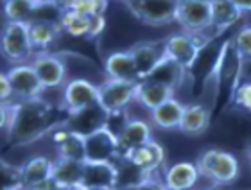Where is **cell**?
Segmentation results:
<instances>
[{
    "mask_svg": "<svg viewBox=\"0 0 251 190\" xmlns=\"http://www.w3.org/2000/svg\"><path fill=\"white\" fill-rule=\"evenodd\" d=\"M124 2H129V0H124Z\"/></svg>",
    "mask_w": 251,
    "mask_h": 190,
    "instance_id": "43",
    "label": "cell"
},
{
    "mask_svg": "<svg viewBox=\"0 0 251 190\" xmlns=\"http://www.w3.org/2000/svg\"><path fill=\"white\" fill-rule=\"evenodd\" d=\"M86 162H113L119 156V138L110 127H100L84 137Z\"/></svg>",
    "mask_w": 251,
    "mask_h": 190,
    "instance_id": "9",
    "label": "cell"
},
{
    "mask_svg": "<svg viewBox=\"0 0 251 190\" xmlns=\"http://www.w3.org/2000/svg\"><path fill=\"white\" fill-rule=\"evenodd\" d=\"M31 65L34 67V70H36L38 77L42 81V85L45 86V90L61 86L63 83H65L67 67H65V63H63L58 56L42 52L32 59Z\"/></svg>",
    "mask_w": 251,
    "mask_h": 190,
    "instance_id": "13",
    "label": "cell"
},
{
    "mask_svg": "<svg viewBox=\"0 0 251 190\" xmlns=\"http://www.w3.org/2000/svg\"><path fill=\"white\" fill-rule=\"evenodd\" d=\"M126 5L146 25L160 27L176 22L178 0H129Z\"/></svg>",
    "mask_w": 251,
    "mask_h": 190,
    "instance_id": "4",
    "label": "cell"
},
{
    "mask_svg": "<svg viewBox=\"0 0 251 190\" xmlns=\"http://www.w3.org/2000/svg\"><path fill=\"white\" fill-rule=\"evenodd\" d=\"M176 22L190 34L212 29V0H178Z\"/></svg>",
    "mask_w": 251,
    "mask_h": 190,
    "instance_id": "5",
    "label": "cell"
},
{
    "mask_svg": "<svg viewBox=\"0 0 251 190\" xmlns=\"http://www.w3.org/2000/svg\"><path fill=\"white\" fill-rule=\"evenodd\" d=\"M185 106L178 99H169L158 108L151 110V120L158 129H178Z\"/></svg>",
    "mask_w": 251,
    "mask_h": 190,
    "instance_id": "24",
    "label": "cell"
},
{
    "mask_svg": "<svg viewBox=\"0 0 251 190\" xmlns=\"http://www.w3.org/2000/svg\"><path fill=\"white\" fill-rule=\"evenodd\" d=\"M233 102L241 110L251 113V83H242L237 86L235 94H233Z\"/></svg>",
    "mask_w": 251,
    "mask_h": 190,
    "instance_id": "33",
    "label": "cell"
},
{
    "mask_svg": "<svg viewBox=\"0 0 251 190\" xmlns=\"http://www.w3.org/2000/svg\"><path fill=\"white\" fill-rule=\"evenodd\" d=\"M233 4L242 11V13H246V11H251V0H231Z\"/></svg>",
    "mask_w": 251,
    "mask_h": 190,
    "instance_id": "38",
    "label": "cell"
},
{
    "mask_svg": "<svg viewBox=\"0 0 251 190\" xmlns=\"http://www.w3.org/2000/svg\"><path fill=\"white\" fill-rule=\"evenodd\" d=\"M136 81L108 79L99 85V102L110 113L124 111L126 106L136 99Z\"/></svg>",
    "mask_w": 251,
    "mask_h": 190,
    "instance_id": "8",
    "label": "cell"
},
{
    "mask_svg": "<svg viewBox=\"0 0 251 190\" xmlns=\"http://www.w3.org/2000/svg\"><path fill=\"white\" fill-rule=\"evenodd\" d=\"M117 138H119V154L127 156L136 147L152 140L151 127L144 120H126L124 126L117 131Z\"/></svg>",
    "mask_w": 251,
    "mask_h": 190,
    "instance_id": "15",
    "label": "cell"
},
{
    "mask_svg": "<svg viewBox=\"0 0 251 190\" xmlns=\"http://www.w3.org/2000/svg\"><path fill=\"white\" fill-rule=\"evenodd\" d=\"M2 180H4V190H24V172H22V167L2 162Z\"/></svg>",
    "mask_w": 251,
    "mask_h": 190,
    "instance_id": "30",
    "label": "cell"
},
{
    "mask_svg": "<svg viewBox=\"0 0 251 190\" xmlns=\"http://www.w3.org/2000/svg\"><path fill=\"white\" fill-rule=\"evenodd\" d=\"M133 54L136 65V72H138V79L144 81L154 72L158 65L162 63L167 52H165V43H154V42H144L136 43L129 48Z\"/></svg>",
    "mask_w": 251,
    "mask_h": 190,
    "instance_id": "12",
    "label": "cell"
},
{
    "mask_svg": "<svg viewBox=\"0 0 251 190\" xmlns=\"http://www.w3.org/2000/svg\"><path fill=\"white\" fill-rule=\"evenodd\" d=\"M61 25L52 22H29V32L34 48L50 47L61 34Z\"/></svg>",
    "mask_w": 251,
    "mask_h": 190,
    "instance_id": "26",
    "label": "cell"
},
{
    "mask_svg": "<svg viewBox=\"0 0 251 190\" xmlns=\"http://www.w3.org/2000/svg\"><path fill=\"white\" fill-rule=\"evenodd\" d=\"M248 160H250V164H251V143H250V147H248Z\"/></svg>",
    "mask_w": 251,
    "mask_h": 190,
    "instance_id": "42",
    "label": "cell"
},
{
    "mask_svg": "<svg viewBox=\"0 0 251 190\" xmlns=\"http://www.w3.org/2000/svg\"><path fill=\"white\" fill-rule=\"evenodd\" d=\"M110 111L106 110L104 106L97 102V104L90 106V108H84V110L77 111V113H72V115L67 117L65 120V126L72 131L79 133V135H90V133L97 131L100 127H106L108 122H110Z\"/></svg>",
    "mask_w": 251,
    "mask_h": 190,
    "instance_id": "11",
    "label": "cell"
},
{
    "mask_svg": "<svg viewBox=\"0 0 251 190\" xmlns=\"http://www.w3.org/2000/svg\"><path fill=\"white\" fill-rule=\"evenodd\" d=\"M61 29L74 38H88L90 34V18L79 15L72 9H65L61 16Z\"/></svg>",
    "mask_w": 251,
    "mask_h": 190,
    "instance_id": "28",
    "label": "cell"
},
{
    "mask_svg": "<svg viewBox=\"0 0 251 190\" xmlns=\"http://www.w3.org/2000/svg\"><path fill=\"white\" fill-rule=\"evenodd\" d=\"M65 124L58 120L56 110L45 102L42 97L31 100H20L16 102V115L7 138L15 145H25V143L36 142L47 133H52L58 126Z\"/></svg>",
    "mask_w": 251,
    "mask_h": 190,
    "instance_id": "1",
    "label": "cell"
},
{
    "mask_svg": "<svg viewBox=\"0 0 251 190\" xmlns=\"http://www.w3.org/2000/svg\"><path fill=\"white\" fill-rule=\"evenodd\" d=\"M52 142L58 147V156L63 158H72L79 162H86V145L84 137L79 133L68 129L65 124L58 126L52 131Z\"/></svg>",
    "mask_w": 251,
    "mask_h": 190,
    "instance_id": "14",
    "label": "cell"
},
{
    "mask_svg": "<svg viewBox=\"0 0 251 190\" xmlns=\"http://www.w3.org/2000/svg\"><path fill=\"white\" fill-rule=\"evenodd\" d=\"M104 69H106V74H108V79L136 81V83H140L131 50H122V52L110 54L104 63Z\"/></svg>",
    "mask_w": 251,
    "mask_h": 190,
    "instance_id": "20",
    "label": "cell"
},
{
    "mask_svg": "<svg viewBox=\"0 0 251 190\" xmlns=\"http://www.w3.org/2000/svg\"><path fill=\"white\" fill-rule=\"evenodd\" d=\"M204 190H225V189H221L219 185H215V187H210V189H204Z\"/></svg>",
    "mask_w": 251,
    "mask_h": 190,
    "instance_id": "41",
    "label": "cell"
},
{
    "mask_svg": "<svg viewBox=\"0 0 251 190\" xmlns=\"http://www.w3.org/2000/svg\"><path fill=\"white\" fill-rule=\"evenodd\" d=\"M242 11L231 0H212V29L223 32L241 20Z\"/></svg>",
    "mask_w": 251,
    "mask_h": 190,
    "instance_id": "25",
    "label": "cell"
},
{
    "mask_svg": "<svg viewBox=\"0 0 251 190\" xmlns=\"http://www.w3.org/2000/svg\"><path fill=\"white\" fill-rule=\"evenodd\" d=\"M58 190H84L81 185H75V187H61V189H58Z\"/></svg>",
    "mask_w": 251,
    "mask_h": 190,
    "instance_id": "40",
    "label": "cell"
},
{
    "mask_svg": "<svg viewBox=\"0 0 251 190\" xmlns=\"http://www.w3.org/2000/svg\"><path fill=\"white\" fill-rule=\"evenodd\" d=\"M84 190H119L115 187H92V189H84Z\"/></svg>",
    "mask_w": 251,
    "mask_h": 190,
    "instance_id": "39",
    "label": "cell"
},
{
    "mask_svg": "<svg viewBox=\"0 0 251 190\" xmlns=\"http://www.w3.org/2000/svg\"><path fill=\"white\" fill-rule=\"evenodd\" d=\"M201 178L198 165L192 162H178L165 170L163 183L169 190H190Z\"/></svg>",
    "mask_w": 251,
    "mask_h": 190,
    "instance_id": "17",
    "label": "cell"
},
{
    "mask_svg": "<svg viewBox=\"0 0 251 190\" xmlns=\"http://www.w3.org/2000/svg\"><path fill=\"white\" fill-rule=\"evenodd\" d=\"M52 164L47 156H34L22 165L24 172V190H32L52 178Z\"/></svg>",
    "mask_w": 251,
    "mask_h": 190,
    "instance_id": "23",
    "label": "cell"
},
{
    "mask_svg": "<svg viewBox=\"0 0 251 190\" xmlns=\"http://www.w3.org/2000/svg\"><path fill=\"white\" fill-rule=\"evenodd\" d=\"M126 158H129L136 167H140L144 172L152 176V172H156L165 164V149L158 142H154V140H149L147 143L136 147Z\"/></svg>",
    "mask_w": 251,
    "mask_h": 190,
    "instance_id": "18",
    "label": "cell"
},
{
    "mask_svg": "<svg viewBox=\"0 0 251 190\" xmlns=\"http://www.w3.org/2000/svg\"><path fill=\"white\" fill-rule=\"evenodd\" d=\"M210 126V110L203 104H188L185 106L183 117L179 122V131L188 137L203 135Z\"/></svg>",
    "mask_w": 251,
    "mask_h": 190,
    "instance_id": "22",
    "label": "cell"
},
{
    "mask_svg": "<svg viewBox=\"0 0 251 190\" xmlns=\"http://www.w3.org/2000/svg\"><path fill=\"white\" fill-rule=\"evenodd\" d=\"M0 113H2V129H4V133L7 135V133L11 131V127H13V122H15L16 102H2Z\"/></svg>",
    "mask_w": 251,
    "mask_h": 190,
    "instance_id": "34",
    "label": "cell"
},
{
    "mask_svg": "<svg viewBox=\"0 0 251 190\" xmlns=\"http://www.w3.org/2000/svg\"><path fill=\"white\" fill-rule=\"evenodd\" d=\"M13 86V94L20 100H31L42 97L45 86L42 85V81L38 77L36 70L32 65L22 63L16 65L9 72H5Z\"/></svg>",
    "mask_w": 251,
    "mask_h": 190,
    "instance_id": "10",
    "label": "cell"
},
{
    "mask_svg": "<svg viewBox=\"0 0 251 190\" xmlns=\"http://www.w3.org/2000/svg\"><path fill=\"white\" fill-rule=\"evenodd\" d=\"M203 178L210 180L215 185H230L239 178V162L231 153L221 149H208L201 153L196 162Z\"/></svg>",
    "mask_w": 251,
    "mask_h": 190,
    "instance_id": "2",
    "label": "cell"
},
{
    "mask_svg": "<svg viewBox=\"0 0 251 190\" xmlns=\"http://www.w3.org/2000/svg\"><path fill=\"white\" fill-rule=\"evenodd\" d=\"M13 97H15V94H13V86H11L9 77H7V74H2L0 75V100L2 102H9Z\"/></svg>",
    "mask_w": 251,
    "mask_h": 190,
    "instance_id": "36",
    "label": "cell"
},
{
    "mask_svg": "<svg viewBox=\"0 0 251 190\" xmlns=\"http://www.w3.org/2000/svg\"><path fill=\"white\" fill-rule=\"evenodd\" d=\"M199 34H190V32H176L163 40L165 43V52L171 59L179 63L183 69H190L199 52L204 45V40H199Z\"/></svg>",
    "mask_w": 251,
    "mask_h": 190,
    "instance_id": "6",
    "label": "cell"
},
{
    "mask_svg": "<svg viewBox=\"0 0 251 190\" xmlns=\"http://www.w3.org/2000/svg\"><path fill=\"white\" fill-rule=\"evenodd\" d=\"M233 47L242 61L251 59V25H244L241 31L237 32L233 40Z\"/></svg>",
    "mask_w": 251,
    "mask_h": 190,
    "instance_id": "32",
    "label": "cell"
},
{
    "mask_svg": "<svg viewBox=\"0 0 251 190\" xmlns=\"http://www.w3.org/2000/svg\"><path fill=\"white\" fill-rule=\"evenodd\" d=\"M133 190H169V189L165 187L163 181H158V180H154L152 176H149L146 181H142L140 185L135 187Z\"/></svg>",
    "mask_w": 251,
    "mask_h": 190,
    "instance_id": "37",
    "label": "cell"
},
{
    "mask_svg": "<svg viewBox=\"0 0 251 190\" xmlns=\"http://www.w3.org/2000/svg\"><path fill=\"white\" fill-rule=\"evenodd\" d=\"M97 102H99V86L92 85L90 81L72 79L65 85L61 110L65 111L67 117L97 104Z\"/></svg>",
    "mask_w": 251,
    "mask_h": 190,
    "instance_id": "7",
    "label": "cell"
},
{
    "mask_svg": "<svg viewBox=\"0 0 251 190\" xmlns=\"http://www.w3.org/2000/svg\"><path fill=\"white\" fill-rule=\"evenodd\" d=\"M117 167L113 162H84L81 187H115L117 189Z\"/></svg>",
    "mask_w": 251,
    "mask_h": 190,
    "instance_id": "16",
    "label": "cell"
},
{
    "mask_svg": "<svg viewBox=\"0 0 251 190\" xmlns=\"http://www.w3.org/2000/svg\"><path fill=\"white\" fill-rule=\"evenodd\" d=\"M106 5H108V0H74L67 9H72L84 16H94L104 15Z\"/></svg>",
    "mask_w": 251,
    "mask_h": 190,
    "instance_id": "31",
    "label": "cell"
},
{
    "mask_svg": "<svg viewBox=\"0 0 251 190\" xmlns=\"http://www.w3.org/2000/svg\"><path fill=\"white\" fill-rule=\"evenodd\" d=\"M38 2L40 0H5L4 13L7 22H31Z\"/></svg>",
    "mask_w": 251,
    "mask_h": 190,
    "instance_id": "29",
    "label": "cell"
},
{
    "mask_svg": "<svg viewBox=\"0 0 251 190\" xmlns=\"http://www.w3.org/2000/svg\"><path fill=\"white\" fill-rule=\"evenodd\" d=\"M174 88L173 86L160 83V81L152 79H144L138 83L136 88V99L142 106H146L147 110L151 111L154 108H158L160 104H163L165 100L173 99L174 97Z\"/></svg>",
    "mask_w": 251,
    "mask_h": 190,
    "instance_id": "19",
    "label": "cell"
},
{
    "mask_svg": "<svg viewBox=\"0 0 251 190\" xmlns=\"http://www.w3.org/2000/svg\"><path fill=\"white\" fill-rule=\"evenodd\" d=\"M83 170H84V162L58 156V160H54L52 164V180L58 185V189H61V187L81 185Z\"/></svg>",
    "mask_w": 251,
    "mask_h": 190,
    "instance_id": "21",
    "label": "cell"
},
{
    "mask_svg": "<svg viewBox=\"0 0 251 190\" xmlns=\"http://www.w3.org/2000/svg\"><path fill=\"white\" fill-rule=\"evenodd\" d=\"M88 18H90V34H88V38H97L100 32L104 31V25H106L104 15H94V16H88Z\"/></svg>",
    "mask_w": 251,
    "mask_h": 190,
    "instance_id": "35",
    "label": "cell"
},
{
    "mask_svg": "<svg viewBox=\"0 0 251 190\" xmlns=\"http://www.w3.org/2000/svg\"><path fill=\"white\" fill-rule=\"evenodd\" d=\"M185 70L179 63H176L174 59H171L169 56H165L162 63L158 65L154 72H152L147 79H152V81H160V83H165V85L173 86L174 90L178 88L185 79Z\"/></svg>",
    "mask_w": 251,
    "mask_h": 190,
    "instance_id": "27",
    "label": "cell"
},
{
    "mask_svg": "<svg viewBox=\"0 0 251 190\" xmlns=\"http://www.w3.org/2000/svg\"><path fill=\"white\" fill-rule=\"evenodd\" d=\"M32 42L29 32V22H7L2 32V52L11 63H24L31 58Z\"/></svg>",
    "mask_w": 251,
    "mask_h": 190,
    "instance_id": "3",
    "label": "cell"
}]
</instances>
